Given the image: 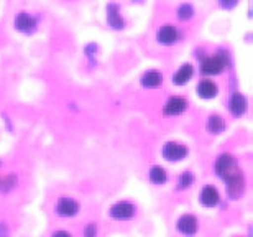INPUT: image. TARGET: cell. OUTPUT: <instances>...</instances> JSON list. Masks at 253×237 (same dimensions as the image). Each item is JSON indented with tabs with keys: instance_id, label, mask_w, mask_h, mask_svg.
<instances>
[{
	"instance_id": "6da1fadb",
	"label": "cell",
	"mask_w": 253,
	"mask_h": 237,
	"mask_svg": "<svg viewBox=\"0 0 253 237\" xmlns=\"http://www.w3.org/2000/svg\"><path fill=\"white\" fill-rule=\"evenodd\" d=\"M225 186H227V193L232 199H239L245 191V178L242 170H235L234 173H230L227 178H224Z\"/></svg>"
},
{
	"instance_id": "7a4b0ae2",
	"label": "cell",
	"mask_w": 253,
	"mask_h": 237,
	"mask_svg": "<svg viewBox=\"0 0 253 237\" xmlns=\"http://www.w3.org/2000/svg\"><path fill=\"white\" fill-rule=\"evenodd\" d=\"M227 68V59L224 54H214V56L204 58L201 63V73L206 76H217V74L224 73Z\"/></svg>"
},
{
	"instance_id": "3957f363",
	"label": "cell",
	"mask_w": 253,
	"mask_h": 237,
	"mask_svg": "<svg viewBox=\"0 0 253 237\" xmlns=\"http://www.w3.org/2000/svg\"><path fill=\"white\" fill-rule=\"evenodd\" d=\"M214 168H215V173L219 175L222 180H224L230 173H234L235 170H239V165H237V160L234 158V155L224 153V155H220V157L215 160Z\"/></svg>"
},
{
	"instance_id": "277c9868",
	"label": "cell",
	"mask_w": 253,
	"mask_h": 237,
	"mask_svg": "<svg viewBox=\"0 0 253 237\" xmlns=\"http://www.w3.org/2000/svg\"><path fill=\"white\" fill-rule=\"evenodd\" d=\"M135 206L128 203V201H119L110 208L109 214L115 221H128L135 216Z\"/></svg>"
},
{
	"instance_id": "5b68a950",
	"label": "cell",
	"mask_w": 253,
	"mask_h": 237,
	"mask_svg": "<svg viewBox=\"0 0 253 237\" xmlns=\"http://www.w3.org/2000/svg\"><path fill=\"white\" fill-rule=\"evenodd\" d=\"M161 153H163L165 160H168V161H181L188 155V148H186V145L179 142H168V143H165Z\"/></svg>"
},
{
	"instance_id": "8992f818",
	"label": "cell",
	"mask_w": 253,
	"mask_h": 237,
	"mask_svg": "<svg viewBox=\"0 0 253 237\" xmlns=\"http://www.w3.org/2000/svg\"><path fill=\"white\" fill-rule=\"evenodd\" d=\"M56 213L58 216H61V218H74V216L79 213V203L74 201L73 198L63 196V198H59L56 204Z\"/></svg>"
},
{
	"instance_id": "52a82bcc",
	"label": "cell",
	"mask_w": 253,
	"mask_h": 237,
	"mask_svg": "<svg viewBox=\"0 0 253 237\" xmlns=\"http://www.w3.org/2000/svg\"><path fill=\"white\" fill-rule=\"evenodd\" d=\"M179 38V32L178 28L173 27V25H165V27H161L158 30V33H156V40H158V43L165 45V47H169V45H174L178 42Z\"/></svg>"
},
{
	"instance_id": "ba28073f",
	"label": "cell",
	"mask_w": 253,
	"mask_h": 237,
	"mask_svg": "<svg viewBox=\"0 0 253 237\" xmlns=\"http://www.w3.org/2000/svg\"><path fill=\"white\" fill-rule=\"evenodd\" d=\"M186 109H188L186 99L181 97V95H173V97H169L168 102L165 104L163 114L165 115H181Z\"/></svg>"
},
{
	"instance_id": "9c48e42d",
	"label": "cell",
	"mask_w": 253,
	"mask_h": 237,
	"mask_svg": "<svg viewBox=\"0 0 253 237\" xmlns=\"http://www.w3.org/2000/svg\"><path fill=\"white\" fill-rule=\"evenodd\" d=\"M247 107H249V102H247L245 95L240 93H235L229 100V110L234 117H242L247 112Z\"/></svg>"
},
{
	"instance_id": "30bf717a",
	"label": "cell",
	"mask_w": 253,
	"mask_h": 237,
	"mask_svg": "<svg viewBox=\"0 0 253 237\" xmlns=\"http://www.w3.org/2000/svg\"><path fill=\"white\" fill-rule=\"evenodd\" d=\"M199 201L202 203V206H206V208H215L217 204H219L220 201V194L219 191H217L214 186H204L201 191V196H199Z\"/></svg>"
},
{
	"instance_id": "8fae6325",
	"label": "cell",
	"mask_w": 253,
	"mask_h": 237,
	"mask_svg": "<svg viewBox=\"0 0 253 237\" xmlns=\"http://www.w3.org/2000/svg\"><path fill=\"white\" fill-rule=\"evenodd\" d=\"M178 231L184 236H194L197 233V219L192 214H184L178 219Z\"/></svg>"
},
{
	"instance_id": "7c38bea8",
	"label": "cell",
	"mask_w": 253,
	"mask_h": 237,
	"mask_svg": "<svg viewBox=\"0 0 253 237\" xmlns=\"http://www.w3.org/2000/svg\"><path fill=\"white\" fill-rule=\"evenodd\" d=\"M35 27H37V22L32 15H28L27 12H20L17 17H15V28L18 32H23V33H30L33 32Z\"/></svg>"
},
{
	"instance_id": "4fadbf2b",
	"label": "cell",
	"mask_w": 253,
	"mask_h": 237,
	"mask_svg": "<svg viewBox=\"0 0 253 237\" xmlns=\"http://www.w3.org/2000/svg\"><path fill=\"white\" fill-rule=\"evenodd\" d=\"M196 91H197V95H199L201 99H214L217 95V93H219V88H217V84L214 83V81L204 79L197 84Z\"/></svg>"
},
{
	"instance_id": "5bb4252c",
	"label": "cell",
	"mask_w": 253,
	"mask_h": 237,
	"mask_svg": "<svg viewBox=\"0 0 253 237\" xmlns=\"http://www.w3.org/2000/svg\"><path fill=\"white\" fill-rule=\"evenodd\" d=\"M192 76H194V68H192V64L186 63L173 74V84L184 86V84H188L189 81L192 79Z\"/></svg>"
},
{
	"instance_id": "9a60e30c",
	"label": "cell",
	"mask_w": 253,
	"mask_h": 237,
	"mask_svg": "<svg viewBox=\"0 0 253 237\" xmlns=\"http://www.w3.org/2000/svg\"><path fill=\"white\" fill-rule=\"evenodd\" d=\"M161 83H163V76H161V73H158L156 69H150V71H146L143 76H141V86H143L145 89H156V88H160Z\"/></svg>"
},
{
	"instance_id": "2e32d148",
	"label": "cell",
	"mask_w": 253,
	"mask_h": 237,
	"mask_svg": "<svg viewBox=\"0 0 253 237\" xmlns=\"http://www.w3.org/2000/svg\"><path fill=\"white\" fill-rule=\"evenodd\" d=\"M107 22L112 28L115 30H122L124 28V20L120 17L119 7L115 3H110L107 7Z\"/></svg>"
},
{
	"instance_id": "e0dca14e",
	"label": "cell",
	"mask_w": 253,
	"mask_h": 237,
	"mask_svg": "<svg viewBox=\"0 0 253 237\" xmlns=\"http://www.w3.org/2000/svg\"><path fill=\"white\" fill-rule=\"evenodd\" d=\"M148 178H150V181L153 185H165L166 181H168V173H166L165 168L155 165V166H151V170L148 173Z\"/></svg>"
},
{
	"instance_id": "ac0fdd59",
	"label": "cell",
	"mask_w": 253,
	"mask_h": 237,
	"mask_svg": "<svg viewBox=\"0 0 253 237\" xmlns=\"http://www.w3.org/2000/svg\"><path fill=\"white\" fill-rule=\"evenodd\" d=\"M224 129H225V120L220 115H211L209 120H207V130L211 134L219 135L224 132Z\"/></svg>"
},
{
	"instance_id": "d6986e66",
	"label": "cell",
	"mask_w": 253,
	"mask_h": 237,
	"mask_svg": "<svg viewBox=\"0 0 253 237\" xmlns=\"http://www.w3.org/2000/svg\"><path fill=\"white\" fill-rule=\"evenodd\" d=\"M194 17V8H192V5L189 3H183L181 7L178 8V18L186 22V20H191Z\"/></svg>"
},
{
	"instance_id": "ffe728a7",
	"label": "cell",
	"mask_w": 253,
	"mask_h": 237,
	"mask_svg": "<svg viewBox=\"0 0 253 237\" xmlns=\"http://www.w3.org/2000/svg\"><path fill=\"white\" fill-rule=\"evenodd\" d=\"M192 181H194V176H192V173H189V171H184L183 175L179 176V190H186L189 188V186L192 185Z\"/></svg>"
},
{
	"instance_id": "44dd1931",
	"label": "cell",
	"mask_w": 253,
	"mask_h": 237,
	"mask_svg": "<svg viewBox=\"0 0 253 237\" xmlns=\"http://www.w3.org/2000/svg\"><path fill=\"white\" fill-rule=\"evenodd\" d=\"M237 2H239V0H220V5H222L224 8L230 10V8H234V7H235Z\"/></svg>"
},
{
	"instance_id": "7402d4cb",
	"label": "cell",
	"mask_w": 253,
	"mask_h": 237,
	"mask_svg": "<svg viewBox=\"0 0 253 237\" xmlns=\"http://www.w3.org/2000/svg\"><path fill=\"white\" fill-rule=\"evenodd\" d=\"M95 233H97V229H95V224L92 223V224H89V228L84 231V234L85 236H94Z\"/></svg>"
}]
</instances>
